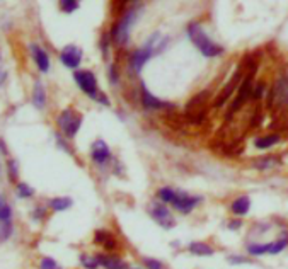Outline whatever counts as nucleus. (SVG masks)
<instances>
[{
  "instance_id": "473e14b6",
  "label": "nucleus",
  "mask_w": 288,
  "mask_h": 269,
  "mask_svg": "<svg viewBox=\"0 0 288 269\" xmlns=\"http://www.w3.org/2000/svg\"><path fill=\"white\" fill-rule=\"evenodd\" d=\"M263 94H264V84H263V82H259L256 87H252L251 97L252 99H261V97H263Z\"/></svg>"
},
{
  "instance_id": "f8f14e48",
  "label": "nucleus",
  "mask_w": 288,
  "mask_h": 269,
  "mask_svg": "<svg viewBox=\"0 0 288 269\" xmlns=\"http://www.w3.org/2000/svg\"><path fill=\"white\" fill-rule=\"evenodd\" d=\"M150 215H152V218L156 220L161 227H164V228H173L174 227L173 215H171V211L167 210L164 205H161V203H156V205L152 206Z\"/></svg>"
},
{
  "instance_id": "c756f323",
  "label": "nucleus",
  "mask_w": 288,
  "mask_h": 269,
  "mask_svg": "<svg viewBox=\"0 0 288 269\" xmlns=\"http://www.w3.org/2000/svg\"><path fill=\"white\" fill-rule=\"evenodd\" d=\"M82 266L85 269H96L99 266L97 257H89V255H82Z\"/></svg>"
},
{
  "instance_id": "a878e982",
  "label": "nucleus",
  "mask_w": 288,
  "mask_h": 269,
  "mask_svg": "<svg viewBox=\"0 0 288 269\" xmlns=\"http://www.w3.org/2000/svg\"><path fill=\"white\" fill-rule=\"evenodd\" d=\"M60 9L65 14H72L79 9V0H60Z\"/></svg>"
},
{
  "instance_id": "72a5a7b5",
  "label": "nucleus",
  "mask_w": 288,
  "mask_h": 269,
  "mask_svg": "<svg viewBox=\"0 0 288 269\" xmlns=\"http://www.w3.org/2000/svg\"><path fill=\"white\" fill-rule=\"evenodd\" d=\"M9 177L12 181L17 179V162L16 160H9Z\"/></svg>"
},
{
  "instance_id": "4468645a",
  "label": "nucleus",
  "mask_w": 288,
  "mask_h": 269,
  "mask_svg": "<svg viewBox=\"0 0 288 269\" xmlns=\"http://www.w3.org/2000/svg\"><path fill=\"white\" fill-rule=\"evenodd\" d=\"M29 50H31L33 60H34V63H36L38 70L43 72V73L48 72L50 70V56H48V53H46V51L43 50L40 45H36V43H33V45L29 46Z\"/></svg>"
},
{
  "instance_id": "b1692460",
  "label": "nucleus",
  "mask_w": 288,
  "mask_h": 269,
  "mask_svg": "<svg viewBox=\"0 0 288 269\" xmlns=\"http://www.w3.org/2000/svg\"><path fill=\"white\" fill-rule=\"evenodd\" d=\"M11 216H12L11 206L6 201V198L0 194V222H7V220H11Z\"/></svg>"
},
{
  "instance_id": "423d86ee",
  "label": "nucleus",
  "mask_w": 288,
  "mask_h": 269,
  "mask_svg": "<svg viewBox=\"0 0 288 269\" xmlns=\"http://www.w3.org/2000/svg\"><path fill=\"white\" fill-rule=\"evenodd\" d=\"M140 101H141V106L145 109H150V111H159V109H174V104L167 102V101H162V99L156 97L150 90L147 89V85L141 82L140 84Z\"/></svg>"
},
{
  "instance_id": "9b49d317",
  "label": "nucleus",
  "mask_w": 288,
  "mask_h": 269,
  "mask_svg": "<svg viewBox=\"0 0 288 269\" xmlns=\"http://www.w3.org/2000/svg\"><path fill=\"white\" fill-rule=\"evenodd\" d=\"M91 157H92L94 162L99 164V166H106L107 162H111L113 155H111V150H109V147L106 145V142L97 140V142L92 143Z\"/></svg>"
},
{
  "instance_id": "ea45409f",
  "label": "nucleus",
  "mask_w": 288,
  "mask_h": 269,
  "mask_svg": "<svg viewBox=\"0 0 288 269\" xmlns=\"http://www.w3.org/2000/svg\"><path fill=\"white\" fill-rule=\"evenodd\" d=\"M240 227V222L237 220V222H230L229 223V228H232V230H235V228H239Z\"/></svg>"
},
{
  "instance_id": "a211bd4d",
  "label": "nucleus",
  "mask_w": 288,
  "mask_h": 269,
  "mask_svg": "<svg viewBox=\"0 0 288 269\" xmlns=\"http://www.w3.org/2000/svg\"><path fill=\"white\" fill-rule=\"evenodd\" d=\"M280 142V134L276 133H271V134H264V137H259L254 140V147L259 150H268L271 149V147H274L276 143Z\"/></svg>"
},
{
  "instance_id": "c9c22d12",
  "label": "nucleus",
  "mask_w": 288,
  "mask_h": 269,
  "mask_svg": "<svg viewBox=\"0 0 288 269\" xmlns=\"http://www.w3.org/2000/svg\"><path fill=\"white\" fill-rule=\"evenodd\" d=\"M96 101H97L99 104H102V106H109V104H111V102H109V99H107V95H104L102 92L97 95V99H96Z\"/></svg>"
},
{
  "instance_id": "ddd939ff",
  "label": "nucleus",
  "mask_w": 288,
  "mask_h": 269,
  "mask_svg": "<svg viewBox=\"0 0 288 269\" xmlns=\"http://www.w3.org/2000/svg\"><path fill=\"white\" fill-rule=\"evenodd\" d=\"M242 80V70H239L232 75V79H230V82L229 84L225 85V87L222 89V92L218 94V97H217V101H215V107H222L223 104H225L227 101H229V97L232 94H234V90H235V87H239V82Z\"/></svg>"
},
{
  "instance_id": "aec40b11",
  "label": "nucleus",
  "mask_w": 288,
  "mask_h": 269,
  "mask_svg": "<svg viewBox=\"0 0 288 269\" xmlns=\"http://www.w3.org/2000/svg\"><path fill=\"white\" fill-rule=\"evenodd\" d=\"M96 242H97V244H101L102 247H106L107 250L116 249L114 237L111 235L109 232H104V230H97V232H96Z\"/></svg>"
},
{
  "instance_id": "0eeeda50",
  "label": "nucleus",
  "mask_w": 288,
  "mask_h": 269,
  "mask_svg": "<svg viewBox=\"0 0 288 269\" xmlns=\"http://www.w3.org/2000/svg\"><path fill=\"white\" fill-rule=\"evenodd\" d=\"M200 203H201L200 196H191V194L183 193V191H176V196L171 205H173L178 211H181V213H190V211L195 210Z\"/></svg>"
},
{
  "instance_id": "1a4fd4ad",
  "label": "nucleus",
  "mask_w": 288,
  "mask_h": 269,
  "mask_svg": "<svg viewBox=\"0 0 288 269\" xmlns=\"http://www.w3.org/2000/svg\"><path fill=\"white\" fill-rule=\"evenodd\" d=\"M288 238L271 242V244H251L247 245V252L251 255H264V254H280L283 249H286Z\"/></svg>"
},
{
  "instance_id": "f3484780",
  "label": "nucleus",
  "mask_w": 288,
  "mask_h": 269,
  "mask_svg": "<svg viewBox=\"0 0 288 269\" xmlns=\"http://www.w3.org/2000/svg\"><path fill=\"white\" fill-rule=\"evenodd\" d=\"M33 104L36 109H45L46 106V90L40 80L34 84V89H33Z\"/></svg>"
},
{
  "instance_id": "7c9ffc66",
  "label": "nucleus",
  "mask_w": 288,
  "mask_h": 269,
  "mask_svg": "<svg viewBox=\"0 0 288 269\" xmlns=\"http://www.w3.org/2000/svg\"><path fill=\"white\" fill-rule=\"evenodd\" d=\"M109 40H111V36L109 34H102V38H101V51H102V56L104 58H107V53H109Z\"/></svg>"
},
{
  "instance_id": "e433bc0d",
  "label": "nucleus",
  "mask_w": 288,
  "mask_h": 269,
  "mask_svg": "<svg viewBox=\"0 0 288 269\" xmlns=\"http://www.w3.org/2000/svg\"><path fill=\"white\" fill-rule=\"evenodd\" d=\"M229 261L232 264H242V262H249L246 257H239V255H232V257H229Z\"/></svg>"
},
{
  "instance_id": "cd10ccee",
  "label": "nucleus",
  "mask_w": 288,
  "mask_h": 269,
  "mask_svg": "<svg viewBox=\"0 0 288 269\" xmlns=\"http://www.w3.org/2000/svg\"><path fill=\"white\" fill-rule=\"evenodd\" d=\"M33 194H34V189L29 184H26V182L17 184V196L19 198H31Z\"/></svg>"
},
{
  "instance_id": "412c9836",
  "label": "nucleus",
  "mask_w": 288,
  "mask_h": 269,
  "mask_svg": "<svg viewBox=\"0 0 288 269\" xmlns=\"http://www.w3.org/2000/svg\"><path fill=\"white\" fill-rule=\"evenodd\" d=\"M190 252L195 255H212L213 249L208 244H205V242H193L190 245Z\"/></svg>"
},
{
  "instance_id": "4be33fe9",
  "label": "nucleus",
  "mask_w": 288,
  "mask_h": 269,
  "mask_svg": "<svg viewBox=\"0 0 288 269\" xmlns=\"http://www.w3.org/2000/svg\"><path fill=\"white\" fill-rule=\"evenodd\" d=\"M51 210L55 211H65L72 206V199L70 198H53L50 201Z\"/></svg>"
},
{
  "instance_id": "f704fd0d",
  "label": "nucleus",
  "mask_w": 288,
  "mask_h": 269,
  "mask_svg": "<svg viewBox=\"0 0 288 269\" xmlns=\"http://www.w3.org/2000/svg\"><path fill=\"white\" fill-rule=\"evenodd\" d=\"M143 262H145V266H147V269H162V264H161V261H157V259L147 257Z\"/></svg>"
},
{
  "instance_id": "c85d7f7f",
  "label": "nucleus",
  "mask_w": 288,
  "mask_h": 269,
  "mask_svg": "<svg viewBox=\"0 0 288 269\" xmlns=\"http://www.w3.org/2000/svg\"><path fill=\"white\" fill-rule=\"evenodd\" d=\"M107 77H109V82L113 85H116L119 82V72H118V67H116L114 63H111L109 68H107Z\"/></svg>"
},
{
  "instance_id": "7ed1b4c3",
  "label": "nucleus",
  "mask_w": 288,
  "mask_h": 269,
  "mask_svg": "<svg viewBox=\"0 0 288 269\" xmlns=\"http://www.w3.org/2000/svg\"><path fill=\"white\" fill-rule=\"evenodd\" d=\"M186 34L191 40L193 45L196 46V50L206 58H217V56L223 55V46L218 43H215L208 34L205 33V29L201 28L200 23H190L186 26Z\"/></svg>"
},
{
  "instance_id": "bb28decb",
  "label": "nucleus",
  "mask_w": 288,
  "mask_h": 269,
  "mask_svg": "<svg viewBox=\"0 0 288 269\" xmlns=\"http://www.w3.org/2000/svg\"><path fill=\"white\" fill-rule=\"evenodd\" d=\"M12 233V222H0V242H6Z\"/></svg>"
},
{
  "instance_id": "f257e3e1",
  "label": "nucleus",
  "mask_w": 288,
  "mask_h": 269,
  "mask_svg": "<svg viewBox=\"0 0 288 269\" xmlns=\"http://www.w3.org/2000/svg\"><path fill=\"white\" fill-rule=\"evenodd\" d=\"M167 43H169V38H164L161 33L150 34L149 40L145 41L138 50H135L130 55V60H128L130 70L138 75V73L143 70L145 63H147L154 55H157V53H161V51L166 50Z\"/></svg>"
},
{
  "instance_id": "6e6552de",
  "label": "nucleus",
  "mask_w": 288,
  "mask_h": 269,
  "mask_svg": "<svg viewBox=\"0 0 288 269\" xmlns=\"http://www.w3.org/2000/svg\"><path fill=\"white\" fill-rule=\"evenodd\" d=\"M251 92H252V73H249L246 79L242 80V84L239 85L237 95H235L234 102H232V106H230V112H229L230 116L242 107V104L246 102L249 97H251ZM229 114H227V116H229Z\"/></svg>"
},
{
  "instance_id": "4c0bfd02",
  "label": "nucleus",
  "mask_w": 288,
  "mask_h": 269,
  "mask_svg": "<svg viewBox=\"0 0 288 269\" xmlns=\"http://www.w3.org/2000/svg\"><path fill=\"white\" fill-rule=\"evenodd\" d=\"M34 218L36 220H41L43 216H45V210H43V208H36V210H34Z\"/></svg>"
},
{
  "instance_id": "5701e85b",
  "label": "nucleus",
  "mask_w": 288,
  "mask_h": 269,
  "mask_svg": "<svg viewBox=\"0 0 288 269\" xmlns=\"http://www.w3.org/2000/svg\"><path fill=\"white\" fill-rule=\"evenodd\" d=\"M276 164H278L276 157H274V155H271V157H263V159H259V160H257V162L254 164V166H256L257 169H261V171H268V169L274 167Z\"/></svg>"
},
{
  "instance_id": "2f4dec72",
  "label": "nucleus",
  "mask_w": 288,
  "mask_h": 269,
  "mask_svg": "<svg viewBox=\"0 0 288 269\" xmlns=\"http://www.w3.org/2000/svg\"><path fill=\"white\" fill-rule=\"evenodd\" d=\"M40 267L41 269H60L58 262L55 261V259H51V257H45V259H43L41 264H40Z\"/></svg>"
},
{
  "instance_id": "9d476101",
  "label": "nucleus",
  "mask_w": 288,
  "mask_h": 269,
  "mask_svg": "<svg viewBox=\"0 0 288 269\" xmlns=\"http://www.w3.org/2000/svg\"><path fill=\"white\" fill-rule=\"evenodd\" d=\"M60 62L65 65L67 68L77 70L80 62H82V50L75 45H67L62 51H60Z\"/></svg>"
},
{
  "instance_id": "6ab92c4d",
  "label": "nucleus",
  "mask_w": 288,
  "mask_h": 269,
  "mask_svg": "<svg viewBox=\"0 0 288 269\" xmlns=\"http://www.w3.org/2000/svg\"><path fill=\"white\" fill-rule=\"evenodd\" d=\"M99 266H104L106 269H126V264H124L121 259L113 257V255H97Z\"/></svg>"
},
{
  "instance_id": "39448f33",
  "label": "nucleus",
  "mask_w": 288,
  "mask_h": 269,
  "mask_svg": "<svg viewBox=\"0 0 288 269\" xmlns=\"http://www.w3.org/2000/svg\"><path fill=\"white\" fill-rule=\"evenodd\" d=\"M74 80L75 84L79 85V89L82 90L85 95L92 99H97L99 92V85H97V79L96 75L91 70H77L74 73Z\"/></svg>"
},
{
  "instance_id": "20e7f679",
  "label": "nucleus",
  "mask_w": 288,
  "mask_h": 269,
  "mask_svg": "<svg viewBox=\"0 0 288 269\" xmlns=\"http://www.w3.org/2000/svg\"><path fill=\"white\" fill-rule=\"evenodd\" d=\"M57 124L65 137L74 138L75 134L79 133L80 126H82V114L74 111L72 107H67V109H63L62 112H60Z\"/></svg>"
},
{
  "instance_id": "f03ea898",
  "label": "nucleus",
  "mask_w": 288,
  "mask_h": 269,
  "mask_svg": "<svg viewBox=\"0 0 288 269\" xmlns=\"http://www.w3.org/2000/svg\"><path fill=\"white\" fill-rule=\"evenodd\" d=\"M141 12H143V7H141L140 4H135V6H131L130 9H128V11L121 16V19L113 26L109 36H111V41H113L114 45L126 46L128 43H130L131 28L136 24V21H138V17L141 16Z\"/></svg>"
},
{
  "instance_id": "393cba45",
  "label": "nucleus",
  "mask_w": 288,
  "mask_h": 269,
  "mask_svg": "<svg viewBox=\"0 0 288 269\" xmlns=\"http://www.w3.org/2000/svg\"><path fill=\"white\" fill-rule=\"evenodd\" d=\"M157 196L162 203H173V199L176 196V191L171 188H161L157 191Z\"/></svg>"
},
{
  "instance_id": "dca6fc26",
  "label": "nucleus",
  "mask_w": 288,
  "mask_h": 269,
  "mask_svg": "<svg viewBox=\"0 0 288 269\" xmlns=\"http://www.w3.org/2000/svg\"><path fill=\"white\" fill-rule=\"evenodd\" d=\"M230 210H232V213L237 216L247 215L249 210H251V199H249V196H239L234 203H232Z\"/></svg>"
},
{
  "instance_id": "2eb2a0df",
  "label": "nucleus",
  "mask_w": 288,
  "mask_h": 269,
  "mask_svg": "<svg viewBox=\"0 0 288 269\" xmlns=\"http://www.w3.org/2000/svg\"><path fill=\"white\" fill-rule=\"evenodd\" d=\"M271 94L276 102H280L281 106H288V75H283L276 80Z\"/></svg>"
},
{
  "instance_id": "58836bf2",
  "label": "nucleus",
  "mask_w": 288,
  "mask_h": 269,
  "mask_svg": "<svg viewBox=\"0 0 288 269\" xmlns=\"http://www.w3.org/2000/svg\"><path fill=\"white\" fill-rule=\"evenodd\" d=\"M6 80H7V72L0 68V87H2V85H4V82H6Z\"/></svg>"
}]
</instances>
